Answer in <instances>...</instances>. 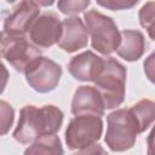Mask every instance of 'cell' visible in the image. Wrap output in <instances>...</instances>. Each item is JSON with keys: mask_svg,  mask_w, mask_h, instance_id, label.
Masks as SVG:
<instances>
[{"mask_svg": "<svg viewBox=\"0 0 155 155\" xmlns=\"http://www.w3.org/2000/svg\"><path fill=\"white\" fill-rule=\"evenodd\" d=\"M131 110L138 120L140 133L147 131L153 125L154 119H155V105L151 101L142 99L137 104L131 107Z\"/></svg>", "mask_w": 155, "mask_h": 155, "instance_id": "9a60e30c", "label": "cell"}, {"mask_svg": "<svg viewBox=\"0 0 155 155\" xmlns=\"http://www.w3.org/2000/svg\"><path fill=\"white\" fill-rule=\"evenodd\" d=\"M31 1H34L38 6H44V7L51 6L54 2V0H31Z\"/></svg>", "mask_w": 155, "mask_h": 155, "instance_id": "44dd1931", "label": "cell"}, {"mask_svg": "<svg viewBox=\"0 0 155 155\" xmlns=\"http://www.w3.org/2000/svg\"><path fill=\"white\" fill-rule=\"evenodd\" d=\"M28 33L35 46L48 48L58 42L62 34V22L56 13L46 12L35 18Z\"/></svg>", "mask_w": 155, "mask_h": 155, "instance_id": "ba28073f", "label": "cell"}, {"mask_svg": "<svg viewBox=\"0 0 155 155\" xmlns=\"http://www.w3.org/2000/svg\"><path fill=\"white\" fill-rule=\"evenodd\" d=\"M29 86L40 93L54 90L62 76L59 64L47 57H39L24 73Z\"/></svg>", "mask_w": 155, "mask_h": 155, "instance_id": "52a82bcc", "label": "cell"}, {"mask_svg": "<svg viewBox=\"0 0 155 155\" xmlns=\"http://www.w3.org/2000/svg\"><path fill=\"white\" fill-rule=\"evenodd\" d=\"M93 82L102 96L105 109H114L124 102L126 68L113 57L104 59L103 69Z\"/></svg>", "mask_w": 155, "mask_h": 155, "instance_id": "3957f363", "label": "cell"}, {"mask_svg": "<svg viewBox=\"0 0 155 155\" xmlns=\"http://www.w3.org/2000/svg\"><path fill=\"white\" fill-rule=\"evenodd\" d=\"M88 31L82 19L79 17H69L62 22V34L58 46L65 52H75L87 46Z\"/></svg>", "mask_w": 155, "mask_h": 155, "instance_id": "30bf717a", "label": "cell"}, {"mask_svg": "<svg viewBox=\"0 0 155 155\" xmlns=\"http://www.w3.org/2000/svg\"><path fill=\"white\" fill-rule=\"evenodd\" d=\"M154 1H149L139 10V22L143 28L148 30L149 36L154 40Z\"/></svg>", "mask_w": 155, "mask_h": 155, "instance_id": "2e32d148", "label": "cell"}, {"mask_svg": "<svg viewBox=\"0 0 155 155\" xmlns=\"http://www.w3.org/2000/svg\"><path fill=\"white\" fill-rule=\"evenodd\" d=\"M15 120L13 108L5 101H0V136L6 134Z\"/></svg>", "mask_w": 155, "mask_h": 155, "instance_id": "ac0fdd59", "label": "cell"}, {"mask_svg": "<svg viewBox=\"0 0 155 155\" xmlns=\"http://www.w3.org/2000/svg\"><path fill=\"white\" fill-rule=\"evenodd\" d=\"M6 1H7V2H10V4H12V2H15L16 0H6Z\"/></svg>", "mask_w": 155, "mask_h": 155, "instance_id": "7402d4cb", "label": "cell"}, {"mask_svg": "<svg viewBox=\"0 0 155 155\" xmlns=\"http://www.w3.org/2000/svg\"><path fill=\"white\" fill-rule=\"evenodd\" d=\"M103 132V122L101 116L81 114L75 115L70 120L65 131V143L69 150H84L93 147L99 140Z\"/></svg>", "mask_w": 155, "mask_h": 155, "instance_id": "5b68a950", "label": "cell"}, {"mask_svg": "<svg viewBox=\"0 0 155 155\" xmlns=\"http://www.w3.org/2000/svg\"><path fill=\"white\" fill-rule=\"evenodd\" d=\"M88 5L90 0H58L57 7L62 13L67 16H74L85 11Z\"/></svg>", "mask_w": 155, "mask_h": 155, "instance_id": "e0dca14e", "label": "cell"}, {"mask_svg": "<svg viewBox=\"0 0 155 155\" xmlns=\"http://www.w3.org/2000/svg\"><path fill=\"white\" fill-rule=\"evenodd\" d=\"M62 122L63 113L54 105H25L21 109L13 138L22 144H30L40 137L58 132Z\"/></svg>", "mask_w": 155, "mask_h": 155, "instance_id": "6da1fadb", "label": "cell"}, {"mask_svg": "<svg viewBox=\"0 0 155 155\" xmlns=\"http://www.w3.org/2000/svg\"><path fill=\"white\" fill-rule=\"evenodd\" d=\"M120 35V44L116 48L117 54L128 62L138 61L145 50L144 35L138 30H124Z\"/></svg>", "mask_w": 155, "mask_h": 155, "instance_id": "4fadbf2b", "label": "cell"}, {"mask_svg": "<svg viewBox=\"0 0 155 155\" xmlns=\"http://www.w3.org/2000/svg\"><path fill=\"white\" fill-rule=\"evenodd\" d=\"M104 103L101 93L93 86H80L74 93L71 102V113L74 115L90 114L103 116Z\"/></svg>", "mask_w": 155, "mask_h": 155, "instance_id": "8fae6325", "label": "cell"}, {"mask_svg": "<svg viewBox=\"0 0 155 155\" xmlns=\"http://www.w3.org/2000/svg\"><path fill=\"white\" fill-rule=\"evenodd\" d=\"M103 64L104 59L92 51H85L70 59L68 70L79 81H93L103 69Z\"/></svg>", "mask_w": 155, "mask_h": 155, "instance_id": "7c38bea8", "label": "cell"}, {"mask_svg": "<svg viewBox=\"0 0 155 155\" xmlns=\"http://www.w3.org/2000/svg\"><path fill=\"white\" fill-rule=\"evenodd\" d=\"M105 144L111 151H126L131 149L140 133L136 115L128 109H117L107 116Z\"/></svg>", "mask_w": 155, "mask_h": 155, "instance_id": "7a4b0ae2", "label": "cell"}, {"mask_svg": "<svg viewBox=\"0 0 155 155\" xmlns=\"http://www.w3.org/2000/svg\"><path fill=\"white\" fill-rule=\"evenodd\" d=\"M0 53L19 73H25L28 68L41 56L40 50L30 44L24 35H8L0 33Z\"/></svg>", "mask_w": 155, "mask_h": 155, "instance_id": "8992f818", "label": "cell"}, {"mask_svg": "<svg viewBox=\"0 0 155 155\" xmlns=\"http://www.w3.org/2000/svg\"><path fill=\"white\" fill-rule=\"evenodd\" d=\"M40 8L31 0H21L12 12L6 17L4 31L8 35H24L29 31L30 25L39 16Z\"/></svg>", "mask_w": 155, "mask_h": 155, "instance_id": "9c48e42d", "label": "cell"}, {"mask_svg": "<svg viewBox=\"0 0 155 155\" xmlns=\"http://www.w3.org/2000/svg\"><path fill=\"white\" fill-rule=\"evenodd\" d=\"M7 80H8V71L0 59V94L4 92V90L7 85Z\"/></svg>", "mask_w": 155, "mask_h": 155, "instance_id": "ffe728a7", "label": "cell"}, {"mask_svg": "<svg viewBox=\"0 0 155 155\" xmlns=\"http://www.w3.org/2000/svg\"><path fill=\"white\" fill-rule=\"evenodd\" d=\"M84 19L87 31L91 35L92 47L104 56L115 52L121 35L114 19L96 10L85 12Z\"/></svg>", "mask_w": 155, "mask_h": 155, "instance_id": "277c9868", "label": "cell"}, {"mask_svg": "<svg viewBox=\"0 0 155 155\" xmlns=\"http://www.w3.org/2000/svg\"><path fill=\"white\" fill-rule=\"evenodd\" d=\"M97 4L107 10L111 11H121V10H128L136 6V4L139 0H96Z\"/></svg>", "mask_w": 155, "mask_h": 155, "instance_id": "d6986e66", "label": "cell"}, {"mask_svg": "<svg viewBox=\"0 0 155 155\" xmlns=\"http://www.w3.org/2000/svg\"><path fill=\"white\" fill-rule=\"evenodd\" d=\"M25 155H33V154H63V148L62 143L58 136L54 134H48L40 137L35 142L31 143V145L25 149L24 151Z\"/></svg>", "mask_w": 155, "mask_h": 155, "instance_id": "5bb4252c", "label": "cell"}]
</instances>
